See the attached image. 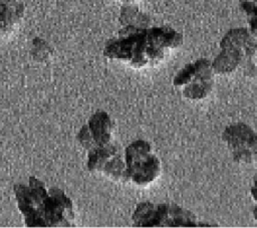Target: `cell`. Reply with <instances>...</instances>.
Instances as JSON below:
<instances>
[{"label":"cell","mask_w":257,"mask_h":228,"mask_svg":"<svg viewBox=\"0 0 257 228\" xmlns=\"http://www.w3.org/2000/svg\"><path fill=\"white\" fill-rule=\"evenodd\" d=\"M24 5L17 0H0V40L10 35L19 25Z\"/></svg>","instance_id":"30bf717a"},{"label":"cell","mask_w":257,"mask_h":228,"mask_svg":"<svg viewBox=\"0 0 257 228\" xmlns=\"http://www.w3.org/2000/svg\"><path fill=\"white\" fill-rule=\"evenodd\" d=\"M222 139L236 163L248 165L256 161L257 136L247 124L233 123L228 125L222 133Z\"/></svg>","instance_id":"52a82bcc"},{"label":"cell","mask_w":257,"mask_h":228,"mask_svg":"<svg viewBox=\"0 0 257 228\" xmlns=\"http://www.w3.org/2000/svg\"><path fill=\"white\" fill-rule=\"evenodd\" d=\"M31 53L35 60L42 61L51 54V49L43 39L35 38L33 40V47Z\"/></svg>","instance_id":"7c38bea8"},{"label":"cell","mask_w":257,"mask_h":228,"mask_svg":"<svg viewBox=\"0 0 257 228\" xmlns=\"http://www.w3.org/2000/svg\"><path fill=\"white\" fill-rule=\"evenodd\" d=\"M214 75L211 60L202 57L181 68L175 75L173 84L182 89L185 98L198 101L211 93L214 86Z\"/></svg>","instance_id":"8992f818"},{"label":"cell","mask_w":257,"mask_h":228,"mask_svg":"<svg viewBox=\"0 0 257 228\" xmlns=\"http://www.w3.org/2000/svg\"><path fill=\"white\" fill-rule=\"evenodd\" d=\"M183 41V34L170 26L139 28L127 25L105 42L103 55L136 69L154 67L164 61L172 50L179 48Z\"/></svg>","instance_id":"6da1fadb"},{"label":"cell","mask_w":257,"mask_h":228,"mask_svg":"<svg viewBox=\"0 0 257 228\" xmlns=\"http://www.w3.org/2000/svg\"><path fill=\"white\" fill-rule=\"evenodd\" d=\"M86 166L91 173H99L111 181L124 182V159L113 143L88 151Z\"/></svg>","instance_id":"ba28073f"},{"label":"cell","mask_w":257,"mask_h":228,"mask_svg":"<svg viewBox=\"0 0 257 228\" xmlns=\"http://www.w3.org/2000/svg\"><path fill=\"white\" fill-rule=\"evenodd\" d=\"M220 52L211 61L217 75H229L242 69L248 77L256 76V35L247 27L230 29L220 41Z\"/></svg>","instance_id":"3957f363"},{"label":"cell","mask_w":257,"mask_h":228,"mask_svg":"<svg viewBox=\"0 0 257 228\" xmlns=\"http://www.w3.org/2000/svg\"><path fill=\"white\" fill-rule=\"evenodd\" d=\"M118 20L122 26L130 25L139 28H147L151 26L150 16L141 11L135 4H122Z\"/></svg>","instance_id":"8fae6325"},{"label":"cell","mask_w":257,"mask_h":228,"mask_svg":"<svg viewBox=\"0 0 257 228\" xmlns=\"http://www.w3.org/2000/svg\"><path fill=\"white\" fill-rule=\"evenodd\" d=\"M124 182L138 187L153 184L161 174V162L153 152L151 144L137 140L126 146L123 152Z\"/></svg>","instance_id":"5b68a950"},{"label":"cell","mask_w":257,"mask_h":228,"mask_svg":"<svg viewBox=\"0 0 257 228\" xmlns=\"http://www.w3.org/2000/svg\"><path fill=\"white\" fill-rule=\"evenodd\" d=\"M240 8L246 15L247 20L256 18L257 16V0H239Z\"/></svg>","instance_id":"4fadbf2b"},{"label":"cell","mask_w":257,"mask_h":228,"mask_svg":"<svg viewBox=\"0 0 257 228\" xmlns=\"http://www.w3.org/2000/svg\"><path fill=\"white\" fill-rule=\"evenodd\" d=\"M137 227H211L202 222L190 210L173 203L155 204L150 201L137 205L132 215Z\"/></svg>","instance_id":"277c9868"},{"label":"cell","mask_w":257,"mask_h":228,"mask_svg":"<svg viewBox=\"0 0 257 228\" xmlns=\"http://www.w3.org/2000/svg\"><path fill=\"white\" fill-rule=\"evenodd\" d=\"M18 208L28 227L74 226V209L71 199L59 188H45L42 181L30 177L28 185H15Z\"/></svg>","instance_id":"7a4b0ae2"},{"label":"cell","mask_w":257,"mask_h":228,"mask_svg":"<svg viewBox=\"0 0 257 228\" xmlns=\"http://www.w3.org/2000/svg\"><path fill=\"white\" fill-rule=\"evenodd\" d=\"M119 2H121L122 4H135L138 0H117Z\"/></svg>","instance_id":"5bb4252c"},{"label":"cell","mask_w":257,"mask_h":228,"mask_svg":"<svg viewBox=\"0 0 257 228\" xmlns=\"http://www.w3.org/2000/svg\"><path fill=\"white\" fill-rule=\"evenodd\" d=\"M86 127L93 143V149L112 143V123L107 112L95 111L88 119Z\"/></svg>","instance_id":"9c48e42d"}]
</instances>
